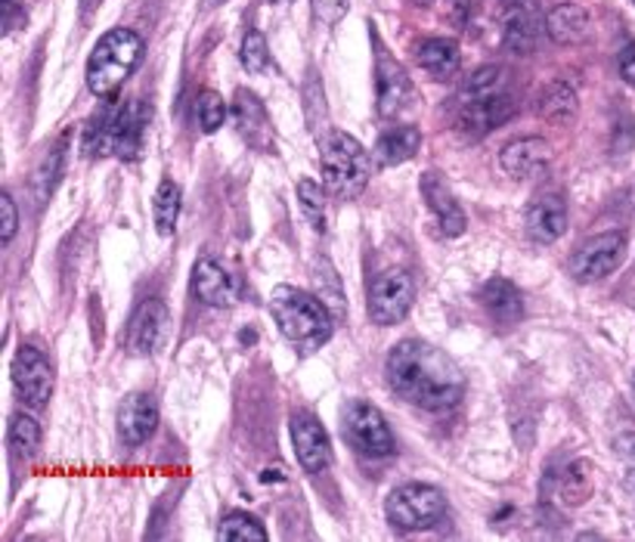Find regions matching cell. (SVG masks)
Instances as JSON below:
<instances>
[{
	"mask_svg": "<svg viewBox=\"0 0 635 542\" xmlns=\"http://www.w3.org/2000/svg\"><path fill=\"white\" fill-rule=\"evenodd\" d=\"M384 375L388 387L400 400L428 413L453 410L465 394V375L456 360L419 338H406L391 348L384 360Z\"/></svg>",
	"mask_w": 635,
	"mask_h": 542,
	"instance_id": "cell-1",
	"label": "cell"
},
{
	"mask_svg": "<svg viewBox=\"0 0 635 542\" xmlns=\"http://www.w3.org/2000/svg\"><path fill=\"white\" fill-rule=\"evenodd\" d=\"M152 109L144 99H118L109 96L103 109L84 128V152L94 159H137L146 146V130Z\"/></svg>",
	"mask_w": 635,
	"mask_h": 542,
	"instance_id": "cell-2",
	"label": "cell"
},
{
	"mask_svg": "<svg viewBox=\"0 0 635 542\" xmlns=\"http://www.w3.org/2000/svg\"><path fill=\"white\" fill-rule=\"evenodd\" d=\"M271 313L292 348L314 353L332 338V313L317 295L295 286H276L271 295Z\"/></svg>",
	"mask_w": 635,
	"mask_h": 542,
	"instance_id": "cell-3",
	"label": "cell"
},
{
	"mask_svg": "<svg viewBox=\"0 0 635 542\" xmlns=\"http://www.w3.org/2000/svg\"><path fill=\"white\" fill-rule=\"evenodd\" d=\"M144 38L130 29H112L99 38V44L87 60V87L99 99L118 96L125 81L144 63Z\"/></svg>",
	"mask_w": 635,
	"mask_h": 542,
	"instance_id": "cell-4",
	"label": "cell"
},
{
	"mask_svg": "<svg viewBox=\"0 0 635 542\" xmlns=\"http://www.w3.org/2000/svg\"><path fill=\"white\" fill-rule=\"evenodd\" d=\"M319 171H322V187L332 192L335 199H357L369 187L372 159L357 137H350L345 130H329L319 140Z\"/></svg>",
	"mask_w": 635,
	"mask_h": 542,
	"instance_id": "cell-5",
	"label": "cell"
},
{
	"mask_svg": "<svg viewBox=\"0 0 635 542\" xmlns=\"http://www.w3.org/2000/svg\"><path fill=\"white\" fill-rule=\"evenodd\" d=\"M446 514L444 490L431 487V483H403L394 493L384 499V518L394 530L415 533V530H428Z\"/></svg>",
	"mask_w": 635,
	"mask_h": 542,
	"instance_id": "cell-6",
	"label": "cell"
},
{
	"mask_svg": "<svg viewBox=\"0 0 635 542\" xmlns=\"http://www.w3.org/2000/svg\"><path fill=\"white\" fill-rule=\"evenodd\" d=\"M345 437L360 456L369 459H388L398 453V440L388 428V418L381 415L379 406L366 400H350L345 410Z\"/></svg>",
	"mask_w": 635,
	"mask_h": 542,
	"instance_id": "cell-7",
	"label": "cell"
},
{
	"mask_svg": "<svg viewBox=\"0 0 635 542\" xmlns=\"http://www.w3.org/2000/svg\"><path fill=\"white\" fill-rule=\"evenodd\" d=\"M415 301V283L410 270L403 267H388L381 270L372 283H369V298H366V310L375 326H398L413 310Z\"/></svg>",
	"mask_w": 635,
	"mask_h": 542,
	"instance_id": "cell-8",
	"label": "cell"
},
{
	"mask_svg": "<svg viewBox=\"0 0 635 542\" xmlns=\"http://www.w3.org/2000/svg\"><path fill=\"white\" fill-rule=\"evenodd\" d=\"M626 257V236L623 233H599L586 240L571 257V273L576 283H599L617 270Z\"/></svg>",
	"mask_w": 635,
	"mask_h": 542,
	"instance_id": "cell-9",
	"label": "cell"
},
{
	"mask_svg": "<svg viewBox=\"0 0 635 542\" xmlns=\"http://www.w3.org/2000/svg\"><path fill=\"white\" fill-rule=\"evenodd\" d=\"M292 431V444H295V456L301 463L304 471L319 475L322 468L332 465V440H329V431L322 428L314 413H295L288 422Z\"/></svg>",
	"mask_w": 635,
	"mask_h": 542,
	"instance_id": "cell-10",
	"label": "cell"
},
{
	"mask_svg": "<svg viewBox=\"0 0 635 542\" xmlns=\"http://www.w3.org/2000/svg\"><path fill=\"white\" fill-rule=\"evenodd\" d=\"M10 375H13L17 394L25 400V403L47 406L50 394H53V369H50V363L44 360V353L34 351L29 344H22L17 357H13Z\"/></svg>",
	"mask_w": 635,
	"mask_h": 542,
	"instance_id": "cell-11",
	"label": "cell"
},
{
	"mask_svg": "<svg viewBox=\"0 0 635 542\" xmlns=\"http://www.w3.org/2000/svg\"><path fill=\"white\" fill-rule=\"evenodd\" d=\"M233 121H236L239 137L257 152H273L276 137H273V121L264 103L252 91H236L233 96Z\"/></svg>",
	"mask_w": 635,
	"mask_h": 542,
	"instance_id": "cell-12",
	"label": "cell"
},
{
	"mask_svg": "<svg viewBox=\"0 0 635 542\" xmlns=\"http://www.w3.org/2000/svg\"><path fill=\"white\" fill-rule=\"evenodd\" d=\"M159 428V406L156 400L144 394V391H134L121 400L118 406V437L125 447H144L146 440L156 434Z\"/></svg>",
	"mask_w": 635,
	"mask_h": 542,
	"instance_id": "cell-13",
	"label": "cell"
},
{
	"mask_svg": "<svg viewBox=\"0 0 635 542\" xmlns=\"http://www.w3.org/2000/svg\"><path fill=\"white\" fill-rule=\"evenodd\" d=\"M168 322H171V317H168L165 301L149 298V301L140 304V307L134 310L130 322H127V348H130V353L146 357V353L156 351L161 344V338H165V332H168Z\"/></svg>",
	"mask_w": 635,
	"mask_h": 542,
	"instance_id": "cell-14",
	"label": "cell"
},
{
	"mask_svg": "<svg viewBox=\"0 0 635 542\" xmlns=\"http://www.w3.org/2000/svg\"><path fill=\"white\" fill-rule=\"evenodd\" d=\"M525 230L530 240L537 245H552L564 236L568 230V205L558 192H542L537 195L530 208H527V221Z\"/></svg>",
	"mask_w": 635,
	"mask_h": 542,
	"instance_id": "cell-15",
	"label": "cell"
},
{
	"mask_svg": "<svg viewBox=\"0 0 635 542\" xmlns=\"http://www.w3.org/2000/svg\"><path fill=\"white\" fill-rule=\"evenodd\" d=\"M515 115V96H493V99H472V103H459L456 109V128L468 137H484L493 128L506 125Z\"/></svg>",
	"mask_w": 635,
	"mask_h": 542,
	"instance_id": "cell-16",
	"label": "cell"
},
{
	"mask_svg": "<svg viewBox=\"0 0 635 542\" xmlns=\"http://www.w3.org/2000/svg\"><path fill=\"white\" fill-rule=\"evenodd\" d=\"M542 32H546V17L533 0H518L511 3L506 13V29H502V41L511 53H530L540 44Z\"/></svg>",
	"mask_w": 635,
	"mask_h": 542,
	"instance_id": "cell-17",
	"label": "cell"
},
{
	"mask_svg": "<svg viewBox=\"0 0 635 542\" xmlns=\"http://www.w3.org/2000/svg\"><path fill=\"white\" fill-rule=\"evenodd\" d=\"M192 295L208 307H233L239 301L236 276H230L218 261L202 257L192 267Z\"/></svg>",
	"mask_w": 635,
	"mask_h": 542,
	"instance_id": "cell-18",
	"label": "cell"
},
{
	"mask_svg": "<svg viewBox=\"0 0 635 542\" xmlns=\"http://www.w3.org/2000/svg\"><path fill=\"white\" fill-rule=\"evenodd\" d=\"M375 47H379V65H375V103H379V115L391 118L403 109L406 96H410V78L403 72V65L398 60H391V53L384 50V44L375 34Z\"/></svg>",
	"mask_w": 635,
	"mask_h": 542,
	"instance_id": "cell-19",
	"label": "cell"
},
{
	"mask_svg": "<svg viewBox=\"0 0 635 542\" xmlns=\"http://www.w3.org/2000/svg\"><path fill=\"white\" fill-rule=\"evenodd\" d=\"M552 159V146L546 144L542 137H521V140H511L502 146L499 152V164L508 177L515 180H527V177H537Z\"/></svg>",
	"mask_w": 635,
	"mask_h": 542,
	"instance_id": "cell-20",
	"label": "cell"
},
{
	"mask_svg": "<svg viewBox=\"0 0 635 542\" xmlns=\"http://www.w3.org/2000/svg\"><path fill=\"white\" fill-rule=\"evenodd\" d=\"M422 199L428 202L434 221H437V226L444 230L446 236H462L465 233V226H468L465 211L456 202V195L449 192V187L441 180V174L428 171V174L422 177Z\"/></svg>",
	"mask_w": 635,
	"mask_h": 542,
	"instance_id": "cell-21",
	"label": "cell"
},
{
	"mask_svg": "<svg viewBox=\"0 0 635 542\" xmlns=\"http://www.w3.org/2000/svg\"><path fill=\"white\" fill-rule=\"evenodd\" d=\"M480 304L499 326H515L525 317V295L515 283H508L502 276H493L487 286L480 288Z\"/></svg>",
	"mask_w": 635,
	"mask_h": 542,
	"instance_id": "cell-22",
	"label": "cell"
},
{
	"mask_svg": "<svg viewBox=\"0 0 635 542\" xmlns=\"http://www.w3.org/2000/svg\"><path fill=\"white\" fill-rule=\"evenodd\" d=\"M589 17L586 10L580 3H558L546 13V34L561 44V47H571V44H580L586 38Z\"/></svg>",
	"mask_w": 635,
	"mask_h": 542,
	"instance_id": "cell-23",
	"label": "cell"
},
{
	"mask_svg": "<svg viewBox=\"0 0 635 542\" xmlns=\"http://www.w3.org/2000/svg\"><path fill=\"white\" fill-rule=\"evenodd\" d=\"M422 146V134L410 125L403 128H388L381 130V137L375 140V149H372V159L379 161L381 168H394V164H403L410 161L419 152Z\"/></svg>",
	"mask_w": 635,
	"mask_h": 542,
	"instance_id": "cell-24",
	"label": "cell"
},
{
	"mask_svg": "<svg viewBox=\"0 0 635 542\" xmlns=\"http://www.w3.org/2000/svg\"><path fill=\"white\" fill-rule=\"evenodd\" d=\"M415 60L419 65L428 72L431 78H453L456 72H459L462 65V53L459 44L456 41H449V38H428V41H422L419 50H415Z\"/></svg>",
	"mask_w": 635,
	"mask_h": 542,
	"instance_id": "cell-25",
	"label": "cell"
},
{
	"mask_svg": "<svg viewBox=\"0 0 635 542\" xmlns=\"http://www.w3.org/2000/svg\"><path fill=\"white\" fill-rule=\"evenodd\" d=\"M511 94V84H508L506 68L499 65H484L477 68L472 78L462 84L459 103H472V99H493V96Z\"/></svg>",
	"mask_w": 635,
	"mask_h": 542,
	"instance_id": "cell-26",
	"label": "cell"
},
{
	"mask_svg": "<svg viewBox=\"0 0 635 542\" xmlns=\"http://www.w3.org/2000/svg\"><path fill=\"white\" fill-rule=\"evenodd\" d=\"M180 205H183V192L171 177H165L159 190H156V199H152V221H156V230L161 236H174L177 221H180Z\"/></svg>",
	"mask_w": 635,
	"mask_h": 542,
	"instance_id": "cell-27",
	"label": "cell"
},
{
	"mask_svg": "<svg viewBox=\"0 0 635 542\" xmlns=\"http://www.w3.org/2000/svg\"><path fill=\"white\" fill-rule=\"evenodd\" d=\"M540 115L546 121H552V125H568L573 115H576V94H573L571 84H564V81H555V84H549L540 96Z\"/></svg>",
	"mask_w": 635,
	"mask_h": 542,
	"instance_id": "cell-28",
	"label": "cell"
},
{
	"mask_svg": "<svg viewBox=\"0 0 635 542\" xmlns=\"http://www.w3.org/2000/svg\"><path fill=\"white\" fill-rule=\"evenodd\" d=\"M7 444L13 449L17 459H32L41 449V425L38 418L29 413H17L10 418V431H7Z\"/></svg>",
	"mask_w": 635,
	"mask_h": 542,
	"instance_id": "cell-29",
	"label": "cell"
},
{
	"mask_svg": "<svg viewBox=\"0 0 635 542\" xmlns=\"http://www.w3.org/2000/svg\"><path fill=\"white\" fill-rule=\"evenodd\" d=\"M218 540L221 542H267V530L264 524L252 518L248 511H230L223 514L221 527H218Z\"/></svg>",
	"mask_w": 635,
	"mask_h": 542,
	"instance_id": "cell-30",
	"label": "cell"
},
{
	"mask_svg": "<svg viewBox=\"0 0 635 542\" xmlns=\"http://www.w3.org/2000/svg\"><path fill=\"white\" fill-rule=\"evenodd\" d=\"M298 202H301L304 217L310 221V226L317 233H326V192H322L317 180L304 177L301 183H298Z\"/></svg>",
	"mask_w": 635,
	"mask_h": 542,
	"instance_id": "cell-31",
	"label": "cell"
},
{
	"mask_svg": "<svg viewBox=\"0 0 635 542\" xmlns=\"http://www.w3.org/2000/svg\"><path fill=\"white\" fill-rule=\"evenodd\" d=\"M195 113H199V125L205 134H214V130L223 128V121H226V99H223L218 91H202L199 99H195Z\"/></svg>",
	"mask_w": 635,
	"mask_h": 542,
	"instance_id": "cell-32",
	"label": "cell"
},
{
	"mask_svg": "<svg viewBox=\"0 0 635 542\" xmlns=\"http://www.w3.org/2000/svg\"><path fill=\"white\" fill-rule=\"evenodd\" d=\"M239 60L242 65L252 72V75H261L267 65H271V50H267V38L261 32H248L242 38V50H239Z\"/></svg>",
	"mask_w": 635,
	"mask_h": 542,
	"instance_id": "cell-33",
	"label": "cell"
},
{
	"mask_svg": "<svg viewBox=\"0 0 635 542\" xmlns=\"http://www.w3.org/2000/svg\"><path fill=\"white\" fill-rule=\"evenodd\" d=\"M350 0H310V13H314V22L322 25V29H332L341 19L348 17Z\"/></svg>",
	"mask_w": 635,
	"mask_h": 542,
	"instance_id": "cell-34",
	"label": "cell"
},
{
	"mask_svg": "<svg viewBox=\"0 0 635 542\" xmlns=\"http://www.w3.org/2000/svg\"><path fill=\"white\" fill-rule=\"evenodd\" d=\"M0 217H3V221H0V242L10 245L19 230V211L10 192H0Z\"/></svg>",
	"mask_w": 635,
	"mask_h": 542,
	"instance_id": "cell-35",
	"label": "cell"
},
{
	"mask_svg": "<svg viewBox=\"0 0 635 542\" xmlns=\"http://www.w3.org/2000/svg\"><path fill=\"white\" fill-rule=\"evenodd\" d=\"M60 161H63V152L60 149H53L47 159H44V168L38 171V183H41V190L38 195L44 199L50 190H53V183H56V174H60Z\"/></svg>",
	"mask_w": 635,
	"mask_h": 542,
	"instance_id": "cell-36",
	"label": "cell"
},
{
	"mask_svg": "<svg viewBox=\"0 0 635 542\" xmlns=\"http://www.w3.org/2000/svg\"><path fill=\"white\" fill-rule=\"evenodd\" d=\"M617 65H620V78L635 87V44H626V47L620 50Z\"/></svg>",
	"mask_w": 635,
	"mask_h": 542,
	"instance_id": "cell-37",
	"label": "cell"
},
{
	"mask_svg": "<svg viewBox=\"0 0 635 542\" xmlns=\"http://www.w3.org/2000/svg\"><path fill=\"white\" fill-rule=\"evenodd\" d=\"M623 487H626V493L633 496V502H635V468L626 475V480H623Z\"/></svg>",
	"mask_w": 635,
	"mask_h": 542,
	"instance_id": "cell-38",
	"label": "cell"
},
{
	"mask_svg": "<svg viewBox=\"0 0 635 542\" xmlns=\"http://www.w3.org/2000/svg\"><path fill=\"white\" fill-rule=\"evenodd\" d=\"M214 3H223V0H208V7H214Z\"/></svg>",
	"mask_w": 635,
	"mask_h": 542,
	"instance_id": "cell-39",
	"label": "cell"
},
{
	"mask_svg": "<svg viewBox=\"0 0 635 542\" xmlns=\"http://www.w3.org/2000/svg\"><path fill=\"white\" fill-rule=\"evenodd\" d=\"M502 3H506V7H511V3H518V0H502Z\"/></svg>",
	"mask_w": 635,
	"mask_h": 542,
	"instance_id": "cell-40",
	"label": "cell"
},
{
	"mask_svg": "<svg viewBox=\"0 0 635 542\" xmlns=\"http://www.w3.org/2000/svg\"><path fill=\"white\" fill-rule=\"evenodd\" d=\"M271 3H286V0H271Z\"/></svg>",
	"mask_w": 635,
	"mask_h": 542,
	"instance_id": "cell-41",
	"label": "cell"
}]
</instances>
